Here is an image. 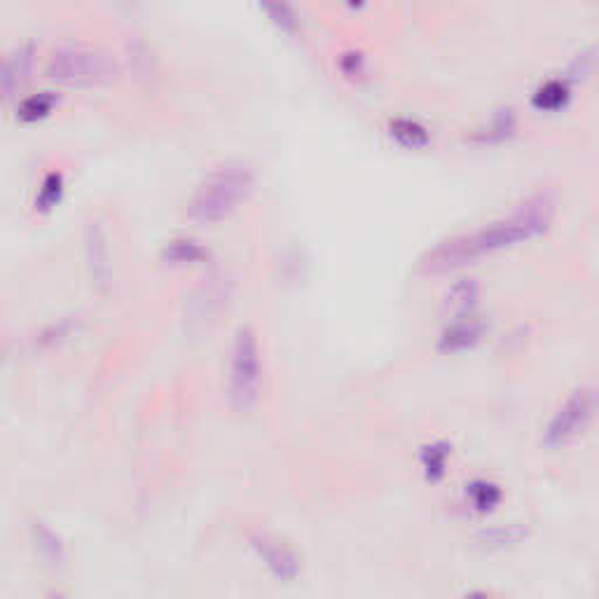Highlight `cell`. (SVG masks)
I'll use <instances>...</instances> for the list:
<instances>
[{
    "mask_svg": "<svg viewBox=\"0 0 599 599\" xmlns=\"http://www.w3.org/2000/svg\"><path fill=\"white\" fill-rule=\"evenodd\" d=\"M55 106V99L52 96H45V94H38V96H31V99H26L22 104V118H31V120H38L43 116H47V112L52 110Z\"/></svg>",
    "mask_w": 599,
    "mask_h": 599,
    "instance_id": "21",
    "label": "cell"
},
{
    "mask_svg": "<svg viewBox=\"0 0 599 599\" xmlns=\"http://www.w3.org/2000/svg\"><path fill=\"white\" fill-rule=\"evenodd\" d=\"M484 335H488V323L478 314H466L450 319L447 326L439 335V351L441 354H462L476 349Z\"/></svg>",
    "mask_w": 599,
    "mask_h": 599,
    "instance_id": "7",
    "label": "cell"
},
{
    "mask_svg": "<svg viewBox=\"0 0 599 599\" xmlns=\"http://www.w3.org/2000/svg\"><path fill=\"white\" fill-rule=\"evenodd\" d=\"M45 73L61 85H108L120 75L112 55L89 45H61L45 63Z\"/></svg>",
    "mask_w": 599,
    "mask_h": 599,
    "instance_id": "4",
    "label": "cell"
},
{
    "mask_svg": "<svg viewBox=\"0 0 599 599\" xmlns=\"http://www.w3.org/2000/svg\"><path fill=\"white\" fill-rule=\"evenodd\" d=\"M337 71L349 83H363L370 73V61L361 50H347L337 57Z\"/></svg>",
    "mask_w": 599,
    "mask_h": 599,
    "instance_id": "16",
    "label": "cell"
},
{
    "mask_svg": "<svg viewBox=\"0 0 599 599\" xmlns=\"http://www.w3.org/2000/svg\"><path fill=\"white\" fill-rule=\"evenodd\" d=\"M480 302V284L474 277H462L447 288L443 307L450 312V316H466L476 314V307Z\"/></svg>",
    "mask_w": 599,
    "mask_h": 599,
    "instance_id": "12",
    "label": "cell"
},
{
    "mask_svg": "<svg viewBox=\"0 0 599 599\" xmlns=\"http://www.w3.org/2000/svg\"><path fill=\"white\" fill-rule=\"evenodd\" d=\"M61 192H63V176L61 173H50L45 178L36 204H40V208H52L61 200Z\"/></svg>",
    "mask_w": 599,
    "mask_h": 599,
    "instance_id": "20",
    "label": "cell"
},
{
    "mask_svg": "<svg viewBox=\"0 0 599 599\" xmlns=\"http://www.w3.org/2000/svg\"><path fill=\"white\" fill-rule=\"evenodd\" d=\"M106 235L101 232L99 225H89L87 228V257H89V267H92V277L96 281H106L110 263H108V244H106Z\"/></svg>",
    "mask_w": 599,
    "mask_h": 599,
    "instance_id": "15",
    "label": "cell"
},
{
    "mask_svg": "<svg viewBox=\"0 0 599 599\" xmlns=\"http://www.w3.org/2000/svg\"><path fill=\"white\" fill-rule=\"evenodd\" d=\"M517 132V116L513 108H499L482 127L471 134V143L478 145H499L508 141Z\"/></svg>",
    "mask_w": 599,
    "mask_h": 599,
    "instance_id": "10",
    "label": "cell"
},
{
    "mask_svg": "<svg viewBox=\"0 0 599 599\" xmlns=\"http://www.w3.org/2000/svg\"><path fill=\"white\" fill-rule=\"evenodd\" d=\"M455 450L447 441H431L419 447V471H422L424 480L435 484L443 482L450 474V464Z\"/></svg>",
    "mask_w": 599,
    "mask_h": 599,
    "instance_id": "8",
    "label": "cell"
},
{
    "mask_svg": "<svg viewBox=\"0 0 599 599\" xmlns=\"http://www.w3.org/2000/svg\"><path fill=\"white\" fill-rule=\"evenodd\" d=\"M558 218V200L550 190H539L517 204L508 216H501L478 230L443 239L441 244L429 249L419 269L429 277L459 272L468 265H476L482 257L515 249L520 244L543 237Z\"/></svg>",
    "mask_w": 599,
    "mask_h": 599,
    "instance_id": "1",
    "label": "cell"
},
{
    "mask_svg": "<svg viewBox=\"0 0 599 599\" xmlns=\"http://www.w3.org/2000/svg\"><path fill=\"white\" fill-rule=\"evenodd\" d=\"M462 599H504V597H499L490 590H482V588H476V590H468Z\"/></svg>",
    "mask_w": 599,
    "mask_h": 599,
    "instance_id": "23",
    "label": "cell"
},
{
    "mask_svg": "<svg viewBox=\"0 0 599 599\" xmlns=\"http://www.w3.org/2000/svg\"><path fill=\"white\" fill-rule=\"evenodd\" d=\"M247 541L253 558L261 562L267 576L281 583V586H290L302 576V555L293 543L279 537L277 531L257 527L247 531Z\"/></svg>",
    "mask_w": 599,
    "mask_h": 599,
    "instance_id": "6",
    "label": "cell"
},
{
    "mask_svg": "<svg viewBox=\"0 0 599 599\" xmlns=\"http://www.w3.org/2000/svg\"><path fill=\"white\" fill-rule=\"evenodd\" d=\"M45 599H73V597H69L67 592H61V590H52V592H47Z\"/></svg>",
    "mask_w": 599,
    "mask_h": 599,
    "instance_id": "24",
    "label": "cell"
},
{
    "mask_svg": "<svg viewBox=\"0 0 599 599\" xmlns=\"http://www.w3.org/2000/svg\"><path fill=\"white\" fill-rule=\"evenodd\" d=\"M464 501L474 513L490 515L504 504V490H501L499 482L490 478H476L471 482H466Z\"/></svg>",
    "mask_w": 599,
    "mask_h": 599,
    "instance_id": "9",
    "label": "cell"
},
{
    "mask_svg": "<svg viewBox=\"0 0 599 599\" xmlns=\"http://www.w3.org/2000/svg\"><path fill=\"white\" fill-rule=\"evenodd\" d=\"M34 546L38 550V555L45 560V564L61 566L63 562H67V546H63L61 537L52 527L36 523L34 525Z\"/></svg>",
    "mask_w": 599,
    "mask_h": 599,
    "instance_id": "14",
    "label": "cell"
},
{
    "mask_svg": "<svg viewBox=\"0 0 599 599\" xmlns=\"http://www.w3.org/2000/svg\"><path fill=\"white\" fill-rule=\"evenodd\" d=\"M165 257L171 265H192L204 257V249L192 239H176L165 249Z\"/></svg>",
    "mask_w": 599,
    "mask_h": 599,
    "instance_id": "17",
    "label": "cell"
},
{
    "mask_svg": "<svg viewBox=\"0 0 599 599\" xmlns=\"http://www.w3.org/2000/svg\"><path fill=\"white\" fill-rule=\"evenodd\" d=\"M597 417V388L592 384H578L550 415L543 427L541 445L550 452L566 450L578 443L590 431Z\"/></svg>",
    "mask_w": 599,
    "mask_h": 599,
    "instance_id": "5",
    "label": "cell"
},
{
    "mask_svg": "<svg viewBox=\"0 0 599 599\" xmlns=\"http://www.w3.org/2000/svg\"><path fill=\"white\" fill-rule=\"evenodd\" d=\"M386 129L388 139L406 151H424L431 145V129L415 118H394Z\"/></svg>",
    "mask_w": 599,
    "mask_h": 599,
    "instance_id": "11",
    "label": "cell"
},
{
    "mask_svg": "<svg viewBox=\"0 0 599 599\" xmlns=\"http://www.w3.org/2000/svg\"><path fill=\"white\" fill-rule=\"evenodd\" d=\"M592 71H595V47H586V50L574 57L570 69H566V73L562 77L570 85H576V83H583V80H588L592 75Z\"/></svg>",
    "mask_w": 599,
    "mask_h": 599,
    "instance_id": "18",
    "label": "cell"
},
{
    "mask_svg": "<svg viewBox=\"0 0 599 599\" xmlns=\"http://www.w3.org/2000/svg\"><path fill=\"white\" fill-rule=\"evenodd\" d=\"M267 14H269V22L277 24L284 34H296L298 26H300V20L293 8L288 5H265L263 8Z\"/></svg>",
    "mask_w": 599,
    "mask_h": 599,
    "instance_id": "19",
    "label": "cell"
},
{
    "mask_svg": "<svg viewBox=\"0 0 599 599\" xmlns=\"http://www.w3.org/2000/svg\"><path fill=\"white\" fill-rule=\"evenodd\" d=\"M20 85V71L14 67L12 61H8L5 57H0V99L3 96H10Z\"/></svg>",
    "mask_w": 599,
    "mask_h": 599,
    "instance_id": "22",
    "label": "cell"
},
{
    "mask_svg": "<svg viewBox=\"0 0 599 599\" xmlns=\"http://www.w3.org/2000/svg\"><path fill=\"white\" fill-rule=\"evenodd\" d=\"M572 85L564 77H550L531 94V108L539 112H562L572 104Z\"/></svg>",
    "mask_w": 599,
    "mask_h": 599,
    "instance_id": "13",
    "label": "cell"
},
{
    "mask_svg": "<svg viewBox=\"0 0 599 599\" xmlns=\"http://www.w3.org/2000/svg\"><path fill=\"white\" fill-rule=\"evenodd\" d=\"M255 190V173L247 161H223L194 188L188 202V218L200 225L228 220Z\"/></svg>",
    "mask_w": 599,
    "mask_h": 599,
    "instance_id": "2",
    "label": "cell"
},
{
    "mask_svg": "<svg viewBox=\"0 0 599 599\" xmlns=\"http://www.w3.org/2000/svg\"><path fill=\"white\" fill-rule=\"evenodd\" d=\"M265 388V363L257 333L251 326H239L232 335L228 356V384L225 396L235 415L249 417L261 406Z\"/></svg>",
    "mask_w": 599,
    "mask_h": 599,
    "instance_id": "3",
    "label": "cell"
}]
</instances>
